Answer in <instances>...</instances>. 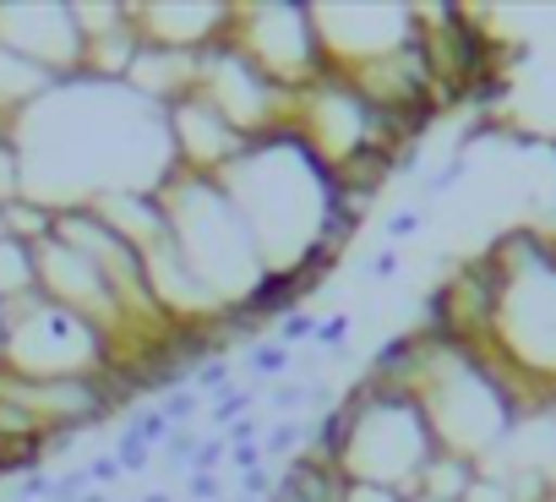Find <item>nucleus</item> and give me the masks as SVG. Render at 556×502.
<instances>
[{
  "instance_id": "nucleus-1",
  "label": "nucleus",
  "mask_w": 556,
  "mask_h": 502,
  "mask_svg": "<svg viewBox=\"0 0 556 502\" xmlns=\"http://www.w3.org/2000/svg\"><path fill=\"white\" fill-rule=\"evenodd\" d=\"M55 218H61V208L39 202L34 191H23V197H12V202H0V224H7V235L23 240L28 251H39V246L55 240Z\"/></svg>"
},
{
  "instance_id": "nucleus-2",
  "label": "nucleus",
  "mask_w": 556,
  "mask_h": 502,
  "mask_svg": "<svg viewBox=\"0 0 556 502\" xmlns=\"http://www.w3.org/2000/svg\"><path fill=\"white\" fill-rule=\"evenodd\" d=\"M301 442H312V426L301 415H285V421H273V431L262 442V459H295Z\"/></svg>"
},
{
  "instance_id": "nucleus-3",
  "label": "nucleus",
  "mask_w": 556,
  "mask_h": 502,
  "mask_svg": "<svg viewBox=\"0 0 556 502\" xmlns=\"http://www.w3.org/2000/svg\"><path fill=\"white\" fill-rule=\"evenodd\" d=\"M251 404H256V393H251V388H229V393H218V399L207 404L213 431H229L235 421H245V415H251Z\"/></svg>"
},
{
  "instance_id": "nucleus-4",
  "label": "nucleus",
  "mask_w": 556,
  "mask_h": 502,
  "mask_svg": "<svg viewBox=\"0 0 556 502\" xmlns=\"http://www.w3.org/2000/svg\"><path fill=\"white\" fill-rule=\"evenodd\" d=\"M245 372H256V377H278V372H290V350L278 344V339H267V344H256V350L245 355Z\"/></svg>"
},
{
  "instance_id": "nucleus-5",
  "label": "nucleus",
  "mask_w": 556,
  "mask_h": 502,
  "mask_svg": "<svg viewBox=\"0 0 556 502\" xmlns=\"http://www.w3.org/2000/svg\"><path fill=\"white\" fill-rule=\"evenodd\" d=\"M197 442H202V437H197L191 426H169V437L159 442V453H164L169 464H180V469H191V459H197Z\"/></svg>"
},
{
  "instance_id": "nucleus-6",
  "label": "nucleus",
  "mask_w": 556,
  "mask_h": 502,
  "mask_svg": "<svg viewBox=\"0 0 556 502\" xmlns=\"http://www.w3.org/2000/svg\"><path fill=\"white\" fill-rule=\"evenodd\" d=\"M197 388H207V393H229V388H235V366H229L224 355L202 361V366H197Z\"/></svg>"
},
{
  "instance_id": "nucleus-7",
  "label": "nucleus",
  "mask_w": 556,
  "mask_h": 502,
  "mask_svg": "<svg viewBox=\"0 0 556 502\" xmlns=\"http://www.w3.org/2000/svg\"><path fill=\"white\" fill-rule=\"evenodd\" d=\"M159 410H164V421H169V426H186V421L202 410V393H197V388H175Z\"/></svg>"
},
{
  "instance_id": "nucleus-8",
  "label": "nucleus",
  "mask_w": 556,
  "mask_h": 502,
  "mask_svg": "<svg viewBox=\"0 0 556 502\" xmlns=\"http://www.w3.org/2000/svg\"><path fill=\"white\" fill-rule=\"evenodd\" d=\"M224 459H229V442H224V431H213V437H202V442H197L191 475H213V469H218Z\"/></svg>"
},
{
  "instance_id": "nucleus-9",
  "label": "nucleus",
  "mask_w": 556,
  "mask_h": 502,
  "mask_svg": "<svg viewBox=\"0 0 556 502\" xmlns=\"http://www.w3.org/2000/svg\"><path fill=\"white\" fill-rule=\"evenodd\" d=\"M295 339H317V317L312 312H285V317H278V344H295Z\"/></svg>"
},
{
  "instance_id": "nucleus-10",
  "label": "nucleus",
  "mask_w": 556,
  "mask_h": 502,
  "mask_svg": "<svg viewBox=\"0 0 556 502\" xmlns=\"http://www.w3.org/2000/svg\"><path fill=\"white\" fill-rule=\"evenodd\" d=\"M148 459H153V448L121 431V448H115V464H121V475H137V469H148Z\"/></svg>"
},
{
  "instance_id": "nucleus-11",
  "label": "nucleus",
  "mask_w": 556,
  "mask_h": 502,
  "mask_svg": "<svg viewBox=\"0 0 556 502\" xmlns=\"http://www.w3.org/2000/svg\"><path fill=\"white\" fill-rule=\"evenodd\" d=\"M399 268H404V258H399V246H382L377 258L366 263V279H371V285H388V279H399Z\"/></svg>"
},
{
  "instance_id": "nucleus-12",
  "label": "nucleus",
  "mask_w": 556,
  "mask_h": 502,
  "mask_svg": "<svg viewBox=\"0 0 556 502\" xmlns=\"http://www.w3.org/2000/svg\"><path fill=\"white\" fill-rule=\"evenodd\" d=\"M50 486H55V475H45V469H34V475H23L17 486H12V502H50Z\"/></svg>"
},
{
  "instance_id": "nucleus-13",
  "label": "nucleus",
  "mask_w": 556,
  "mask_h": 502,
  "mask_svg": "<svg viewBox=\"0 0 556 502\" xmlns=\"http://www.w3.org/2000/svg\"><path fill=\"white\" fill-rule=\"evenodd\" d=\"M420 208H404V213H393L388 218V246H399V240H409V235H420Z\"/></svg>"
},
{
  "instance_id": "nucleus-14",
  "label": "nucleus",
  "mask_w": 556,
  "mask_h": 502,
  "mask_svg": "<svg viewBox=\"0 0 556 502\" xmlns=\"http://www.w3.org/2000/svg\"><path fill=\"white\" fill-rule=\"evenodd\" d=\"M224 464H235L240 475L262 469V442H229V459H224Z\"/></svg>"
},
{
  "instance_id": "nucleus-15",
  "label": "nucleus",
  "mask_w": 556,
  "mask_h": 502,
  "mask_svg": "<svg viewBox=\"0 0 556 502\" xmlns=\"http://www.w3.org/2000/svg\"><path fill=\"white\" fill-rule=\"evenodd\" d=\"M121 480V464H115V453H104V459H88V486L93 491H104V486H115Z\"/></svg>"
},
{
  "instance_id": "nucleus-16",
  "label": "nucleus",
  "mask_w": 556,
  "mask_h": 502,
  "mask_svg": "<svg viewBox=\"0 0 556 502\" xmlns=\"http://www.w3.org/2000/svg\"><path fill=\"white\" fill-rule=\"evenodd\" d=\"M186 502H224L218 475H191V480H186Z\"/></svg>"
},
{
  "instance_id": "nucleus-17",
  "label": "nucleus",
  "mask_w": 556,
  "mask_h": 502,
  "mask_svg": "<svg viewBox=\"0 0 556 502\" xmlns=\"http://www.w3.org/2000/svg\"><path fill=\"white\" fill-rule=\"evenodd\" d=\"M344 502H409V497H399L393 486H361V480H350V497Z\"/></svg>"
},
{
  "instance_id": "nucleus-18",
  "label": "nucleus",
  "mask_w": 556,
  "mask_h": 502,
  "mask_svg": "<svg viewBox=\"0 0 556 502\" xmlns=\"http://www.w3.org/2000/svg\"><path fill=\"white\" fill-rule=\"evenodd\" d=\"M458 180H464V159H453V164H447V170H437V175H431V180H426V191H431V197H437V191H453V186H458Z\"/></svg>"
},
{
  "instance_id": "nucleus-19",
  "label": "nucleus",
  "mask_w": 556,
  "mask_h": 502,
  "mask_svg": "<svg viewBox=\"0 0 556 502\" xmlns=\"http://www.w3.org/2000/svg\"><path fill=\"white\" fill-rule=\"evenodd\" d=\"M350 334V317H333V323H317V339L323 344H333V339H344Z\"/></svg>"
},
{
  "instance_id": "nucleus-20",
  "label": "nucleus",
  "mask_w": 556,
  "mask_h": 502,
  "mask_svg": "<svg viewBox=\"0 0 556 502\" xmlns=\"http://www.w3.org/2000/svg\"><path fill=\"white\" fill-rule=\"evenodd\" d=\"M142 502H175V497H169V491H148Z\"/></svg>"
},
{
  "instance_id": "nucleus-21",
  "label": "nucleus",
  "mask_w": 556,
  "mask_h": 502,
  "mask_svg": "<svg viewBox=\"0 0 556 502\" xmlns=\"http://www.w3.org/2000/svg\"><path fill=\"white\" fill-rule=\"evenodd\" d=\"M409 502H442V497H426V491H420V497H409Z\"/></svg>"
}]
</instances>
